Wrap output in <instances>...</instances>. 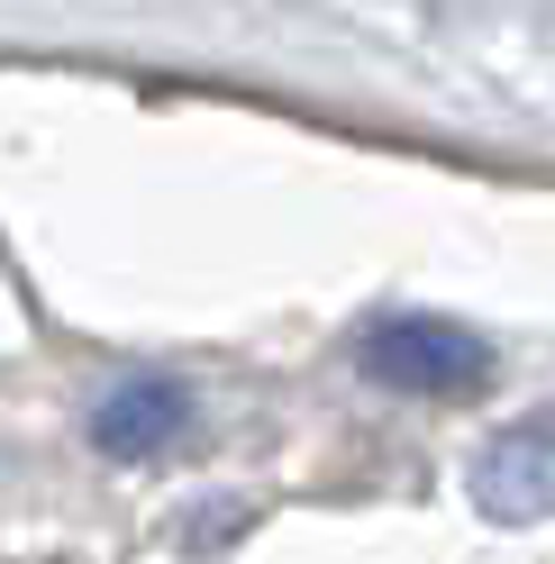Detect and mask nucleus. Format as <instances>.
<instances>
[{"mask_svg": "<svg viewBox=\"0 0 555 564\" xmlns=\"http://www.w3.org/2000/svg\"><path fill=\"white\" fill-rule=\"evenodd\" d=\"M356 373L410 401H474L492 382V337H474L465 319H437V310H392L356 337Z\"/></svg>", "mask_w": 555, "mask_h": 564, "instance_id": "f257e3e1", "label": "nucleus"}, {"mask_svg": "<svg viewBox=\"0 0 555 564\" xmlns=\"http://www.w3.org/2000/svg\"><path fill=\"white\" fill-rule=\"evenodd\" d=\"M465 491H474V510L492 528L555 519V401H537V410H519L510 429H492V446L474 455Z\"/></svg>", "mask_w": 555, "mask_h": 564, "instance_id": "f03ea898", "label": "nucleus"}, {"mask_svg": "<svg viewBox=\"0 0 555 564\" xmlns=\"http://www.w3.org/2000/svg\"><path fill=\"white\" fill-rule=\"evenodd\" d=\"M183 429H192V392L173 373H128L91 410V446L100 455H155V446H173Z\"/></svg>", "mask_w": 555, "mask_h": 564, "instance_id": "7ed1b4c3", "label": "nucleus"}]
</instances>
